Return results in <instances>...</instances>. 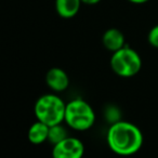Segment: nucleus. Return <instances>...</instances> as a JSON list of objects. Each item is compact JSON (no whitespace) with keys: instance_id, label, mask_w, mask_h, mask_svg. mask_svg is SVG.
<instances>
[{"instance_id":"obj_2","label":"nucleus","mask_w":158,"mask_h":158,"mask_svg":"<svg viewBox=\"0 0 158 158\" xmlns=\"http://www.w3.org/2000/svg\"><path fill=\"white\" fill-rule=\"evenodd\" d=\"M65 108L66 104L61 98L55 94H44L36 101L34 110L38 120L51 127L64 120Z\"/></svg>"},{"instance_id":"obj_12","label":"nucleus","mask_w":158,"mask_h":158,"mask_svg":"<svg viewBox=\"0 0 158 158\" xmlns=\"http://www.w3.org/2000/svg\"><path fill=\"white\" fill-rule=\"evenodd\" d=\"M100 1H101V0H81V2L86 3V5H97Z\"/></svg>"},{"instance_id":"obj_4","label":"nucleus","mask_w":158,"mask_h":158,"mask_svg":"<svg viewBox=\"0 0 158 158\" xmlns=\"http://www.w3.org/2000/svg\"><path fill=\"white\" fill-rule=\"evenodd\" d=\"M110 66L113 72L118 76L132 77L140 72L142 60L135 50L125 46L113 53Z\"/></svg>"},{"instance_id":"obj_8","label":"nucleus","mask_w":158,"mask_h":158,"mask_svg":"<svg viewBox=\"0 0 158 158\" xmlns=\"http://www.w3.org/2000/svg\"><path fill=\"white\" fill-rule=\"evenodd\" d=\"M81 0H55V9L60 16L70 19L78 13Z\"/></svg>"},{"instance_id":"obj_7","label":"nucleus","mask_w":158,"mask_h":158,"mask_svg":"<svg viewBox=\"0 0 158 158\" xmlns=\"http://www.w3.org/2000/svg\"><path fill=\"white\" fill-rule=\"evenodd\" d=\"M103 44L107 50L115 51L119 50L123 47H125V36L119 29L117 28H110L104 33L102 38Z\"/></svg>"},{"instance_id":"obj_1","label":"nucleus","mask_w":158,"mask_h":158,"mask_svg":"<svg viewBox=\"0 0 158 158\" xmlns=\"http://www.w3.org/2000/svg\"><path fill=\"white\" fill-rule=\"evenodd\" d=\"M107 143L110 148L118 155H132L142 147L143 134L133 123L116 121L107 131Z\"/></svg>"},{"instance_id":"obj_11","label":"nucleus","mask_w":158,"mask_h":158,"mask_svg":"<svg viewBox=\"0 0 158 158\" xmlns=\"http://www.w3.org/2000/svg\"><path fill=\"white\" fill-rule=\"evenodd\" d=\"M148 42L154 47L158 48V25L154 26L148 33Z\"/></svg>"},{"instance_id":"obj_6","label":"nucleus","mask_w":158,"mask_h":158,"mask_svg":"<svg viewBox=\"0 0 158 158\" xmlns=\"http://www.w3.org/2000/svg\"><path fill=\"white\" fill-rule=\"evenodd\" d=\"M46 82L53 91L62 92L69 86V78L62 68L53 67L46 75Z\"/></svg>"},{"instance_id":"obj_9","label":"nucleus","mask_w":158,"mask_h":158,"mask_svg":"<svg viewBox=\"0 0 158 158\" xmlns=\"http://www.w3.org/2000/svg\"><path fill=\"white\" fill-rule=\"evenodd\" d=\"M49 129H50V126H48L47 123H42L40 120H37L29 128L28 140L31 141V143L35 145L41 144L44 141L48 140Z\"/></svg>"},{"instance_id":"obj_3","label":"nucleus","mask_w":158,"mask_h":158,"mask_svg":"<svg viewBox=\"0 0 158 158\" xmlns=\"http://www.w3.org/2000/svg\"><path fill=\"white\" fill-rule=\"evenodd\" d=\"M64 120L74 130L85 131L93 126L95 115L90 104L81 99H76L66 104Z\"/></svg>"},{"instance_id":"obj_10","label":"nucleus","mask_w":158,"mask_h":158,"mask_svg":"<svg viewBox=\"0 0 158 158\" xmlns=\"http://www.w3.org/2000/svg\"><path fill=\"white\" fill-rule=\"evenodd\" d=\"M65 138H67V132H66V129L61 123L51 126L50 129H49V142L52 143L53 145H55L59 142H61L62 140H64Z\"/></svg>"},{"instance_id":"obj_5","label":"nucleus","mask_w":158,"mask_h":158,"mask_svg":"<svg viewBox=\"0 0 158 158\" xmlns=\"http://www.w3.org/2000/svg\"><path fill=\"white\" fill-rule=\"evenodd\" d=\"M84 152L85 147L81 141L77 138L67 136L53 145L52 155L54 158H80Z\"/></svg>"},{"instance_id":"obj_13","label":"nucleus","mask_w":158,"mask_h":158,"mask_svg":"<svg viewBox=\"0 0 158 158\" xmlns=\"http://www.w3.org/2000/svg\"><path fill=\"white\" fill-rule=\"evenodd\" d=\"M128 1H130V2H132V3H136V5H141V3L147 2L148 0H128Z\"/></svg>"}]
</instances>
